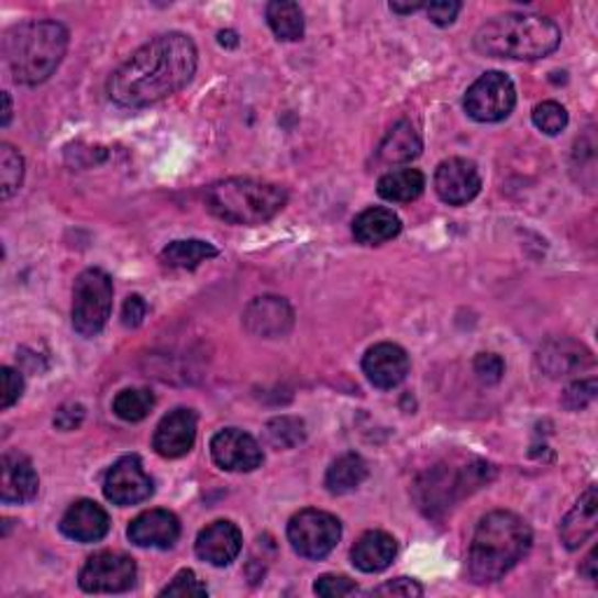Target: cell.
<instances>
[{
    "instance_id": "cell-16",
    "label": "cell",
    "mask_w": 598,
    "mask_h": 598,
    "mask_svg": "<svg viewBox=\"0 0 598 598\" xmlns=\"http://www.w3.org/2000/svg\"><path fill=\"white\" fill-rule=\"evenodd\" d=\"M295 311L284 297L265 295L257 297L246 307L243 313V325L255 336H265V340H276L292 330Z\"/></svg>"
},
{
    "instance_id": "cell-8",
    "label": "cell",
    "mask_w": 598,
    "mask_h": 598,
    "mask_svg": "<svg viewBox=\"0 0 598 598\" xmlns=\"http://www.w3.org/2000/svg\"><path fill=\"white\" fill-rule=\"evenodd\" d=\"M517 106V89L510 80V75L500 70L484 73L463 97V108L467 115L481 124H494L510 118V112Z\"/></svg>"
},
{
    "instance_id": "cell-45",
    "label": "cell",
    "mask_w": 598,
    "mask_h": 598,
    "mask_svg": "<svg viewBox=\"0 0 598 598\" xmlns=\"http://www.w3.org/2000/svg\"><path fill=\"white\" fill-rule=\"evenodd\" d=\"M10 120H12V99L8 91H3V126H8Z\"/></svg>"
},
{
    "instance_id": "cell-25",
    "label": "cell",
    "mask_w": 598,
    "mask_h": 598,
    "mask_svg": "<svg viewBox=\"0 0 598 598\" xmlns=\"http://www.w3.org/2000/svg\"><path fill=\"white\" fill-rule=\"evenodd\" d=\"M423 150L421 134L417 126L402 120L396 126H392L386 139L379 145V159L384 164H407L411 159H417Z\"/></svg>"
},
{
    "instance_id": "cell-44",
    "label": "cell",
    "mask_w": 598,
    "mask_h": 598,
    "mask_svg": "<svg viewBox=\"0 0 598 598\" xmlns=\"http://www.w3.org/2000/svg\"><path fill=\"white\" fill-rule=\"evenodd\" d=\"M421 8H425V5H423V3H409V5L390 3V10H392V12H398V14H411V12H417V10H421Z\"/></svg>"
},
{
    "instance_id": "cell-4",
    "label": "cell",
    "mask_w": 598,
    "mask_h": 598,
    "mask_svg": "<svg viewBox=\"0 0 598 598\" xmlns=\"http://www.w3.org/2000/svg\"><path fill=\"white\" fill-rule=\"evenodd\" d=\"M561 45L556 22L540 14L508 12L481 24L475 33V49L491 59L535 62Z\"/></svg>"
},
{
    "instance_id": "cell-20",
    "label": "cell",
    "mask_w": 598,
    "mask_h": 598,
    "mask_svg": "<svg viewBox=\"0 0 598 598\" xmlns=\"http://www.w3.org/2000/svg\"><path fill=\"white\" fill-rule=\"evenodd\" d=\"M0 470H3V479H0V500L5 505H24L31 502L41 489V479L33 463L22 454H5L0 461Z\"/></svg>"
},
{
    "instance_id": "cell-39",
    "label": "cell",
    "mask_w": 598,
    "mask_h": 598,
    "mask_svg": "<svg viewBox=\"0 0 598 598\" xmlns=\"http://www.w3.org/2000/svg\"><path fill=\"white\" fill-rule=\"evenodd\" d=\"M0 374H3V405H0V407L10 409L19 398H22L24 377L12 367H3V369H0Z\"/></svg>"
},
{
    "instance_id": "cell-31",
    "label": "cell",
    "mask_w": 598,
    "mask_h": 598,
    "mask_svg": "<svg viewBox=\"0 0 598 598\" xmlns=\"http://www.w3.org/2000/svg\"><path fill=\"white\" fill-rule=\"evenodd\" d=\"M24 180V157L10 143L0 145V197L10 199Z\"/></svg>"
},
{
    "instance_id": "cell-32",
    "label": "cell",
    "mask_w": 598,
    "mask_h": 598,
    "mask_svg": "<svg viewBox=\"0 0 598 598\" xmlns=\"http://www.w3.org/2000/svg\"><path fill=\"white\" fill-rule=\"evenodd\" d=\"M265 435H267V442L276 449H292L297 444H302L304 438H307V430H304V421L297 419V417H278V419H272L265 428Z\"/></svg>"
},
{
    "instance_id": "cell-42",
    "label": "cell",
    "mask_w": 598,
    "mask_h": 598,
    "mask_svg": "<svg viewBox=\"0 0 598 598\" xmlns=\"http://www.w3.org/2000/svg\"><path fill=\"white\" fill-rule=\"evenodd\" d=\"M85 421V407L82 405H75V402H68L64 405L59 411H56V417H54V425L59 428V430H75V428H80Z\"/></svg>"
},
{
    "instance_id": "cell-24",
    "label": "cell",
    "mask_w": 598,
    "mask_h": 598,
    "mask_svg": "<svg viewBox=\"0 0 598 598\" xmlns=\"http://www.w3.org/2000/svg\"><path fill=\"white\" fill-rule=\"evenodd\" d=\"M402 230L400 218L390 209H374L363 211L358 218L353 220V236L363 246H381V243L396 239Z\"/></svg>"
},
{
    "instance_id": "cell-13",
    "label": "cell",
    "mask_w": 598,
    "mask_h": 598,
    "mask_svg": "<svg viewBox=\"0 0 598 598\" xmlns=\"http://www.w3.org/2000/svg\"><path fill=\"white\" fill-rule=\"evenodd\" d=\"M211 456L230 473H253L265 461L262 446L248 433L239 428H224L211 440Z\"/></svg>"
},
{
    "instance_id": "cell-15",
    "label": "cell",
    "mask_w": 598,
    "mask_h": 598,
    "mask_svg": "<svg viewBox=\"0 0 598 598\" xmlns=\"http://www.w3.org/2000/svg\"><path fill=\"white\" fill-rule=\"evenodd\" d=\"M409 355L402 346L381 342L367 348L363 358V372L374 388L390 390L400 386L409 374Z\"/></svg>"
},
{
    "instance_id": "cell-43",
    "label": "cell",
    "mask_w": 598,
    "mask_h": 598,
    "mask_svg": "<svg viewBox=\"0 0 598 598\" xmlns=\"http://www.w3.org/2000/svg\"><path fill=\"white\" fill-rule=\"evenodd\" d=\"M596 556H598V550L594 547L589 552V556L585 558V566L579 568V573H583L587 579H591V583H596Z\"/></svg>"
},
{
    "instance_id": "cell-26",
    "label": "cell",
    "mask_w": 598,
    "mask_h": 598,
    "mask_svg": "<svg viewBox=\"0 0 598 598\" xmlns=\"http://www.w3.org/2000/svg\"><path fill=\"white\" fill-rule=\"evenodd\" d=\"M425 190V176L419 168L400 166L392 168V171L384 174L377 182V192L381 199L392 203H409L423 195Z\"/></svg>"
},
{
    "instance_id": "cell-38",
    "label": "cell",
    "mask_w": 598,
    "mask_h": 598,
    "mask_svg": "<svg viewBox=\"0 0 598 598\" xmlns=\"http://www.w3.org/2000/svg\"><path fill=\"white\" fill-rule=\"evenodd\" d=\"M372 596H405V598H417V596H423V587L417 583V579H409V577H398V579H390V583L372 589Z\"/></svg>"
},
{
    "instance_id": "cell-6",
    "label": "cell",
    "mask_w": 598,
    "mask_h": 598,
    "mask_svg": "<svg viewBox=\"0 0 598 598\" xmlns=\"http://www.w3.org/2000/svg\"><path fill=\"white\" fill-rule=\"evenodd\" d=\"M494 467L484 461H470L465 465H438L428 470L414 486L419 508L428 517H438L461 498L470 496L479 486L489 484Z\"/></svg>"
},
{
    "instance_id": "cell-30",
    "label": "cell",
    "mask_w": 598,
    "mask_h": 598,
    "mask_svg": "<svg viewBox=\"0 0 598 598\" xmlns=\"http://www.w3.org/2000/svg\"><path fill=\"white\" fill-rule=\"evenodd\" d=\"M155 407L153 390L147 388H124L118 392L115 400H112V411L126 421V423H139L143 421L150 411Z\"/></svg>"
},
{
    "instance_id": "cell-46",
    "label": "cell",
    "mask_w": 598,
    "mask_h": 598,
    "mask_svg": "<svg viewBox=\"0 0 598 598\" xmlns=\"http://www.w3.org/2000/svg\"><path fill=\"white\" fill-rule=\"evenodd\" d=\"M218 37H220V45H224V43H230L232 47H236V45H239V41H236V33H232V31H222Z\"/></svg>"
},
{
    "instance_id": "cell-7",
    "label": "cell",
    "mask_w": 598,
    "mask_h": 598,
    "mask_svg": "<svg viewBox=\"0 0 598 598\" xmlns=\"http://www.w3.org/2000/svg\"><path fill=\"white\" fill-rule=\"evenodd\" d=\"M112 278L103 269H85L73 288V328L80 336H97L112 313Z\"/></svg>"
},
{
    "instance_id": "cell-11",
    "label": "cell",
    "mask_w": 598,
    "mask_h": 598,
    "mask_svg": "<svg viewBox=\"0 0 598 598\" xmlns=\"http://www.w3.org/2000/svg\"><path fill=\"white\" fill-rule=\"evenodd\" d=\"M103 494L118 508H131V505L145 502L155 494V481L145 473L139 456H122L108 470Z\"/></svg>"
},
{
    "instance_id": "cell-35",
    "label": "cell",
    "mask_w": 598,
    "mask_h": 598,
    "mask_svg": "<svg viewBox=\"0 0 598 598\" xmlns=\"http://www.w3.org/2000/svg\"><path fill=\"white\" fill-rule=\"evenodd\" d=\"M313 591L323 598H344L358 591V585L346 575H321L315 579Z\"/></svg>"
},
{
    "instance_id": "cell-17",
    "label": "cell",
    "mask_w": 598,
    "mask_h": 598,
    "mask_svg": "<svg viewBox=\"0 0 598 598\" xmlns=\"http://www.w3.org/2000/svg\"><path fill=\"white\" fill-rule=\"evenodd\" d=\"M241 547H243V535L236 523L228 519L209 523V527L197 535V542H195L197 556L215 568L230 566L232 561L241 554Z\"/></svg>"
},
{
    "instance_id": "cell-23",
    "label": "cell",
    "mask_w": 598,
    "mask_h": 598,
    "mask_svg": "<svg viewBox=\"0 0 598 598\" xmlns=\"http://www.w3.org/2000/svg\"><path fill=\"white\" fill-rule=\"evenodd\" d=\"M396 554H398L396 538L386 531H367L353 545L351 561L353 566L363 573H381L396 561Z\"/></svg>"
},
{
    "instance_id": "cell-40",
    "label": "cell",
    "mask_w": 598,
    "mask_h": 598,
    "mask_svg": "<svg viewBox=\"0 0 598 598\" xmlns=\"http://www.w3.org/2000/svg\"><path fill=\"white\" fill-rule=\"evenodd\" d=\"M461 3H456V0H440V3H430L425 5V12L430 16V22L438 24V26H449L456 22V16L461 12Z\"/></svg>"
},
{
    "instance_id": "cell-29",
    "label": "cell",
    "mask_w": 598,
    "mask_h": 598,
    "mask_svg": "<svg viewBox=\"0 0 598 598\" xmlns=\"http://www.w3.org/2000/svg\"><path fill=\"white\" fill-rule=\"evenodd\" d=\"M218 255V248L209 241L187 239V241H174L162 251V262L166 267L174 269H197L201 262L211 259Z\"/></svg>"
},
{
    "instance_id": "cell-28",
    "label": "cell",
    "mask_w": 598,
    "mask_h": 598,
    "mask_svg": "<svg viewBox=\"0 0 598 598\" xmlns=\"http://www.w3.org/2000/svg\"><path fill=\"white\" fill-rule=\"evenodd\" d=\"M267 24L284 43H297L304 37V12L290 0H274L267 5Z\"/></svg>"
},
{
    "instance_id": "cell-19",
    "label": "cell",
    "mask_w": 598,
    "mask_h": 598,
    "mask_svg": "<svg viewBox=\"0 0 598 598\" xmlns=\"http://www.w3.org/2000/svg\"><path fill=\"white\" fill-rule=\"evenodd\" d=\"M59 529L66 538L87 545V542H99L108 535L110 517L99 502L82 498V500H75L66 510Z\"/></svg>"
},
{
    "instance_id": "cell-34",
    "label": "cell",
    "mask_w": 598,
    "mask_h": 598,
    "mask_svg": "<svg viewBox=\"0 0 598 598\" xmlns=\"http://www.w3.org/2000/svg\"><path fill=\"white\" fill-rule=\"evenodd\" d=\"M159 596H178V598H195V596H209V587H206L201 579L197 577L195 571L185 568L180 571L174 579L171 585H166Z\"/></svg>"
},
{
    "instance_id": "cell-1",
    "label": "cell",
    "mask_w": 598,
    "mask_h": 598,
    "mask_svg": "<svg viewBox=\"0 0 598 598\" xmlns=\"http://www.w3.org/2000/svg\"><path fill=\"white\" fill-rule=\"evenodd\" d=\"M199 52L190 35L162 33L110 75L108 97L124 108H147L190 85Z\"/></svg>"
},
{
    "instance_id": "cell-36",
    "label": "cell",
    "mask_w": 598,
    "mask_h": 598,
    "mask_svg": "<svg viewBox=\"0 0 598 598\" xmlns=\"http://www.w3.org/2000/svg\"><path fill=\"white\" fill-rule=\"evenodd\" d=\"M473 367L481 384H498L505 374V363L496 353H479Z\"/></svg>"
},
{
    "instance_id": "cell-12",
    "label": "cell",
    "mask_w": 598,
    "mask_h": 598,
    "mask_svg": "<svg viewBox=\"0 0 598 598\" xmlns=\"http://www.w3.org/2000/svg\"><path fill=\"white\" fill-rule=\"evenodd\" d=\"M435 192L449 206H465L481 190V176L475 162L449 157L435 168Z\"/></svg>"
},
{
    "instance_id": "cell-37",
    "label": "cell",
    "mask_w": 598,
    "mask_h": 598,
    "mask_svg": "<svg viewBox=\"0 0 598 598\" xmlns=\"http://www.w3.org/2000/svg\"><path fill=\"white\" fill-rule=\"evenodd\" d=\"M596 398V379H587V381H575L573 386L566 388L564 392V405L573 411L585 409L587 405H591Z\"/></svg>"
},
{
    "instance_id": "cell-22",
    "label": "cell",
    "mask_w": 598,
    "mask_h": 598,
    "mask_svg": "<svg viewBox=\"0 0 598 598\" xmlns=\"http://www.w3.org/2000/svg\"><path fill=\"white\" fill-rule=\"evenodd\" d=\"M598 529V494L596 486H589V489L579 496L575 502V508L561 521V542L568 550H579L585 545L589 538H594Z\"/></svg>"
},
{
    "instance_id": "cell-14",
    "label": "cell",
    "mask_w": 598,
    "mask_h": 598,
    "mask_svg": "<svg viewBox=\"0 0 598 598\" xmlns=\"http://www.w3.org/2000/svg\"><path fill=\"white\" fill-rule=\"evenodd\" d=\"M197 440V414L192 409H174L159 421L153 446L162 458H182L192 452Z\"/></svg>"
},
{
    "instance_id": "cell-5",
    "label": "cell",
    "mask_w": 598,
    "mask_h": 598,
    "mask_svg": "<svg viewBox=\"0 0 598 598\" xmlns=\"http://www.w3.org/2000/svg\"><path fill=\"white\" fill-rule=\"evenodd\" d=\"M203 203L209 213L222 222L255 228L286 209L288 192L280 185L265 180L228 178L206 190Z\"/></svg>"
},
{
    "instance_id": "cell-2",
    "label": "cell",
    "mask_w": 598,
    "mask_h": 598,
    "mask_svg": "<svg viewBox=\"0 0 598 598\" xmlns=\"http://www.w3.org/2000/svg\"><path fill=\"white\" fill-rule=\"evenodd\" d=\"M533 545L529 521L510 512L496 510L486 514L473 535L467 571L477 585H489L508 575Z\"/></svg>"
},
{
    "instance_id": "cell-41",
    "label": "cell",
    "mask_w": 598,
    "mask_h": 598,
    "mask_svg": "<svg viewBox=\"0 0 598 598\" xmlns=\"http://www.w3.org/2000/svg\"><path fill=\"white\" fill-rule=\"evenodd\" d=\"M147 315V304L141 295H129L122 309V323L126 328H139Z\"/></svg>"
},
{
    "instance_id": "cell-9",
    "label": "cell",
    "mask_w": 598,
    "mask_h": 598,
    "mask_svg": "<svg viewBox=\"0 0 598 598\" xmlns=\"http://www.w3.org/2000/svg\"><path fill=\"white\" fill-rule=\"evenodd\" d=\"M288 540L302 558L321 561L340 545L342 521L323 510H302L288 523Z\"/></svg>"
},
{
    "instance_id": "cell-21",
    "label": "cell",
    "mask_w": 598,
    "mask_h": 598,
    "mask_svg": "<svg viewBox=\"0 0 598 598\" xmlns=\"http://www.w3.org/2000/svg\"><path fill=\"white\" fill-rule=\"evenodd\" d=\"M540 369L547 377H571L575 372H583L594 365L591 351H587L583 344L573 340H554L545 344L538 353Z\"/></svg>"
},
{
    "instance_id": "cell-18",
    "label": "cell",
    "mask_w": 598,
    "mask_h": 598,
    "mask_svg": "<svg viewBox=\"0 0 598 598\" xmlns=\"http://www.w3.org/2000/svg\"><path fill=\"white\" fill-rule=\"evenodd\" d=\"M129 540L143 550H168L180 538V521L168 510H147L129 523Z\"/></svg>"
},
{
    "instance_id": "cell-27",
    "label": "cell",
    "mask_w": 598,
    "mask_h": 598,
    "mask_svg": "<svg viewBox=\"0 0 598 598\" xmlns=\"http://www.w3.org/2000/svg\"><path fill=\"white\" fill-rule=\"evenodd\" d=\"M369 467L358 454H344L336 458L325 475V486L328 491L334 496H344L358 489V486L367 479Z\"/></svg>"
},
{
    "instance_id": "cell-3",
    "label": "cell",
    "mask_w": 598,
    "mask_h": 598,
    "mask_svg": "<svg viewBox=\"0 0 598 598\" xmlns=\"http://www.w3.org/2000/svg\"><path fill=\"white\" fill-rule=\"evenodd\" d=\"M68 49V31L59 22L33 19L12 26L3 37L5 66L16 85L35 87L62 66Z\"/></svg>"
},
{
    "instance_id": "cell-33",
    "label": "cell",
    "mask_w": 598,
    "mask_h": 598,
    "mask_svg": "<svg viewBox=\"0 0 598 598\" xmlns=\"http://www.w3.org/2000/svg\"><path fill=\"white\" fill-rule=\"evenodd\" d=\"M533 124L547 136H556L568 126V112L556 101H542L533 108Z\"/></svg>"
},
{
    "instance_id": "cell-10",
    "label": "cell",
    "mask_w": 598,
    "mask_h": 598,
    "mask_svg": "<svg viewBox=\"0 0 598 598\" xmlns=\"http://www.w3.org/2000/svg\"><path fill=\"white\" fill-rule=\"evenodd\" d=\"M136 561L122 552L91 554L78 575L80 589L87 594H122L136 585Z\"/></svg>"
}]
</instances>
